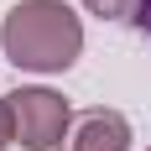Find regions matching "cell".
<instances>
[{
	"label": "cell",
	"mask_w": 151,
	"mask_h": 151,
	"mask_svg": "<svg viewBox=\"0 0 151 151\" xmlns=\"http://www.w3.org/2000/svg\"><path fill=\"white\" fill-rule=\"evenodd\" d=\"M63 151H130V120L120 109H83Z\"/></svg>",
	"instance_id": "3"
},
{
	"label": "cell",
	"mask_w": 151,
	"mask_h": 151,
	"mask_svg": "<svg viewBox=\"0 0 151 151\" xmlns=\"http://www.w3.org/2000/svg\"><path fill=\"white\" fill-rule=\"evenodd\" d=\"M94 16H104V21H136V5L141 0H83Z\"/></svg>",
	"instance_id": "4"
},
{
	"label": "cell",
	"mask_w": 151,
	"mask_h": 151,
	"mask_svg": "<svg viewBox=\"0 0 151 151\" xmlns=\"http://www.w3.org/2000/svg\"><path fill=\"white\" fill-rule=\"evenodd\" d=\"M16 141V115H11V99H0V151Z\"/></svg>",
	"instance_id": "5"
},
{
	"label": "cell",
	"mask_w": 151,
	"mask_h": 151,
	"mask_svg": "<svg viewBox=\"0 0 151 151\" xmlns=\"http://www.w3.org/2000/svg\"><path fill=\"white\" fill-rule=\"evenodd\" d=\"M136 26L151 31V0H141V5H136Z\"/></svg>",
	"instance_id": "6"
},
{
	"label": "cell",
	"mask_w": 151,
	"mask_h": 151,
	"mask_svg": "<svg viewBox=\"0 0 151 151\" xmlns=\"http://www.w3.org/2000/svg\"><path fill=\"white\" fill-rule=\"evenodd\" d=\"M5 99L16 115V141L26 151H63V141L73 130V109L58 89H16Z\"/></svg>",
	"instance_id": "2"
},
{
	"label": "cell",
	"mask_w": 151,
	"mask_h": 151,
	"mask_svg": "<svg viewBox=\"0 0 151 151\" xmlns=\"http://www.w3.org/2000/svg\"><path fill=\"white\" fill-rule=\"evenodd\" d=\"M0 47H5V63L26 73H68L83 52V21L63 0H21L5 11Z\"/></svg>",
	"instance_id": "1"
},
{
	"label": "cell",
	"mask_w": 151,
	"mask_h": 151,
	"mask_svg": "<svg viewBox=\"0 0 151 151\" xmlns=\"http://www.w3.org/2000/svg\"><path fill=\"white\" fill-rule=\"evenodd\" d=\"M146 151H151V146H146Z\"/></svg>",
	"instance_id": "7"
}]
</instances>
